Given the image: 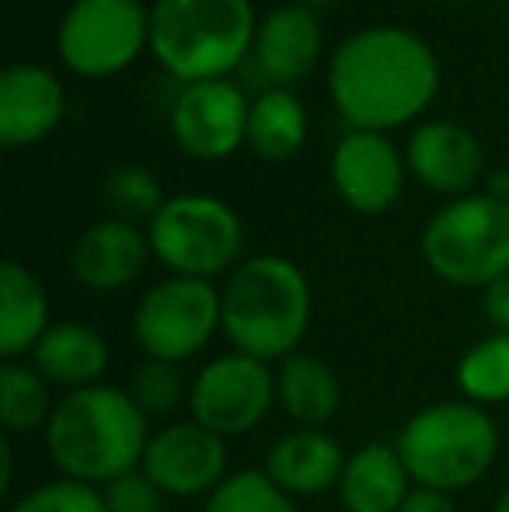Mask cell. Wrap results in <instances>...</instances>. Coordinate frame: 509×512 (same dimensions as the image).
Wrapping results in <instances>:
<instances>
[{"label": "cell", "mask_w": 509, "mask_h": 512, "mask_svg": "<svg viewBox=\"0 0 509 512\" xmlns=\"http://www.w3.org/2000/svg\"><path fill=\"white\" fill-rule=\"evenodd\" d=\"M422 255L450 286H492L509 276V203L496 196L454 199L426 223Z\"/></svg>", "instance_id": "cell-6"}, {"label": "cell", "mask_w": 509, "mask_h": 512, "mask_svg": "<svg viewBox=\"0 0 509 512\" xmlns=\"http://www.w3.org/2000/svg\"><path fill=\"white\" fill-rule=\"evenodd\" d=\"M147 255H154L147 234L136 223L109 216L77 237L74 251H70V269L81 286L95 293H112L140 276Z\"/></svg>", "instance_id": "cell-14"}, {"label": "cell", "mask_w": 509, "mask_h": 512, "mask_svg": "<svg viewBox=\"0 0 509 512\" xmlns=\"http://www.w3.org/2000/svg\"><path fill=\"white\" fill-rule=\"evenodd\" d=\"M276 401L297 429H325L342 408V384L325 359L293 352L276 370Z\"/></svg>", "instance_id": "cell-22"}, {"label": "cell", "mask_w": 509, "mask_h": 512, "mask_svg": "<svg viewBox=\"0 0 509 512\" xmlns=\"http://www.w3.org/2000/svg\"><path fill=\"white\" fill-rule=\"evenodd\" d=\"M140 471L168 499H210L227 481V439L189 422H171L150 432Z\"/></svg>", "instance_id": "cell-11"}, {"label": "cell", "mask_w": 509, "mask_h": 512, "mask_svg": "<svg viewBox=\"0 0 509 512\" xmlns=\"http://www.w3.org/2000/svg\"><path fill=\"white\" fill-rule=\"evenodd\" d=\"M203 512H300L265 471H238L203 502Z\"/></svg>", "instance_id": "cell-26"}, {"label": "cell", "mask_w": 509, "mask_h": 512, "mask_svg": "<svg viewBox=\"0 0 509 512\" xmlns=\"http://www.w3.org/2000/svg\"><path fill=\"white\" fill-rule=\"evenodd\" d=\"M150 39L140 0H77L60 25V56L84 77H109L136 60Z\"/></svg>", "instance_id": "cell-10"}, {"label": "cell", "mask_w": 509, "mask_h": 512, "mask_svg": "<svg viewBox=\"0 0 509 512\" xmlns=\"http://www.w3.org/2000/svg\"><path fill=\"white\" fill-rule=\"evenodd\" d=\"M252 21L248 0H157L150 14V46L182 81H220L245 60Z\"/></svg>", "instance_id": "cell-5"}, {"label": "cell", "mask_w": 509, "mask_h": 512, "mask_svg": "<svg viewBox=\"0 0 509 512\" xmlns=\"http://www.w3.org/2000/svg\"><path fill=\"white\" fill-rule=\"evenodd\" d=\"M217 331H224V297L206 279H161L143 293L133 314V342L143 356L175 366L196 359Z\"/></svg>", "instance_id": "cell-8"}, {"label": "cell", "mask_w": 509, "mask_h": 512, "mask_svg": "<svg viewBox=\"0 0 509 512\" xmlns=\"http://www.w3.org/2000/svg\"><path fill=\"white\" fill-rule=\"evenodd\" d=\"M307 133V115L304 105L290 95V91H265L252 105V119H248V140H252L255 154L265 161H286L300 150Z\"/></svg>", "instance_id": "cell-24"}, {"label": "cell", "mask_w": 509, "mask_h": 512, "mask_svg": "<svg viewBox=\"0 0 509 512\" xmlns=\"http://www.w3.org/2000/svg\"><path fill=\"white\" fill-rule=\"evenodd\" d=\"M346 457L349 453L339 446V439L325 429H293L272 443L262 471L290 499H314L339 488Z\"/></svg>", "instance_id": "cell-15"}, {"label": "cell", "mask_w": 509, "mask_h": 512, "mask_svg": "<svg viewBox=\"0 0 509 512\" xmlns=\"http://www.w3.org/2000/svg\"><path fill=\"white\" fill-rule=\"evenodd\" d=\"M105 203L116 213V220L150 223L168 199L161 196V185H157V178L150 171L126 164V168L109 171V178H105Z\"/></svg>", "instance_id": "cell-28"}, {"label": "cell", "mask_w": 509, "mask_h": 512, "mask_svg": "<svg viewBox=\"0 0 509 512\" xmlns=\"http://www.w3.org/2000/svg\"><path fill=\"white\" fill-rule=\"evenodd\" d=\"M147 241L164 269L213 283L241 258L245 230L238 213L220 199L175 196L147 223Z\"/></svg>", "instance_id": "cell-7"}, {"label": "cell", "mask_w": 509, "mask_h": 512, "mask_svg": "<svg viewBox=\"0 0 509 512\" xmlns=\"http://www.w3.org/2000/svg\"><path fill=\"white\" fill-rule=\"evenodd\" d=\"M150 418L133 394L112 384H91L56 401L42 443L63 478L105 488L143 464Z\"/></svg>", "instance_id": "cell-2"}, {"label": "cell", "mask_w": 509, "mask_h": 512, "mask_svg": "<svg viewBox=\"0 0 509 512\" xmlns=\"http://www.w3.org/2000/svg\"><path fill=\"white\" fill-rule=\"evenodd\" d=\"M276 405V370L245 352L217 356L196 373L189 387L192 422L220 439L248 436Z\"/></svg>", "instance_id": "cell-9"}, {"label": "cell", "mask_w": 509, "mask_h": 512, "mask_svg": "<svg viewBox=\"0 0 509 512\" xmlns=\"http://www.w3.org/2000/svg\"><path fill=\"white\" fill-rule=\"evenodd\" d=\"M248 119L252 108L231 81L189 84L171 108V129L178 143L199 161H220L234 154L248 136Z\"/></svg>", "instance_id": "cell-12"}, {"label": "cell", "mask_w": 509, "mask_h": 512, "mask_svg": "<svg viewBox=\"0 0 509 512\" xmlns=\"http://www.w3.org/2000/svg\"><path fill=\"white\" fill-rule=\"evenodd\" d=\"M321 4H328V0H304V7H321Z\"/></svg>", "instance_id": "cell-35"}, {"label": "cell", "mask_w": 509, "mask_h": 512, "mask_svg": "<svg viewBox=\"0 0 509 512\" xmlns=\"http://www.w3.org/2000/svg\"><path fill=\"white\" fill-rule=\"evenodd\" d=\"M63 119V88L49 70L18 63L0 77V143H39Z\"/></svg>", "instance_id": "cell-16"}, {"label": "cell", "mask_w": 509, "mask_h": 512, "mask_svg": "<svg viewBox=\"0 0 509 512\" xmlns=\"http://www.w3.org/2000/svg\"><path fill=\"white\" fill-rule=\"evenodd\" d=\"M415 488L394 443H363L346 457L339 478V502L346 512H398Z\"/></svg>", "instance_id": "cell-18"}, {"label": "cell", "mask_w": 509, "mask_h": 512, "mask_svg": "<svg viewBox=\"0 0 509 512\" xmlns=\"http://www.w3.org/2000/svg\"><path fill=\"white\" fill-rule=\"evenodd\" d=\"M332 182L349 209L377 216L398 203L405 171H401L398 150L387 136L356 129V133L342 136L335 147Z\"/></svg>", "instance_id": "cell-13"}, {"label": "cell", "mask_w": 509, "mask_h": 512, "mask_svg": "<svg viewBox=\"0 0 509 512\" xmlns=\"http://www.w3.org/2000/svg\"><path fill=\"white\" fill-rule=\"evenodd\" d=\"M408 164L426 189L464 196L482 175V147L457 122H426L408 140Z\"/></svg>", "instance_id": "cell-17"}, {"label": "cell", "mask_w": 509, "mask_h": 512, "mask_svg": "<svg viewBox=\"0 0 509 512\" xmlns=\"http://www.w3.org/2000/svg\"><path fill=\"white\" fill-rule=\"evenodd\" d=\"M321 53V28L311 7L290 4L262 21L255 39V63L269 81L297 84L311 74Z\"/></svg>", "instance_id": "cell-20"}, {"label": "cell", "mask_w": 509, "mask_h": 512, "mask_svg": "<svg viewBox=\"0 0 509 512\" xmlns=\"http://www.w3.org/2000/svg\"><path fill=\"white\" fill-rule=\"evenodd\" d=\"M53 411V384L32 363L0 366V422H4L7 436L46 432Z\"/></svg>", "instance_id": "cell-23"}, {"label": "cell", "mask_w": 509, "mask_h": 512, "mask_svg": "<svg viewBox=\"0 0 509 512\" xmlns=\"http://www.w3.org/2000/svg\"><path fill=\"white\" fill-rule=\"evenodd\" d=\"M49 331V297L18 262L0 265V359L21 363Z\"/></svg>", "instance_id": "cell-21"}, {"label": "cell", "mask_w": 509, "mask_h": 512, "mask_svg": "<svg viewBox=\"0 0 509 512\" xmlns=\"http://www.w3.org/2000/svg\"><path fill=\"white\" fill-rule=\"evenodd\" d=\"M401 460L419 488L464 492L492 471L499 453V429L482 405L471 401H436L419 408L398 439Z\"/></svg>", "instance_id": "cell-4"}, {"label": "cell", "mask_w": 509, "mask_h": 512, "mask_svg": "<svg viewBox=\"0 0 509 512\" xmlns=\"http://www.w3.org/2000/svg\"><path fill=\"white\" fill-rule=\"evenodd\" d=\"M220 297L227 342L262 363L290 359L311 328V286L290 258H248L231 272Z\"/></svg>", "instance_id": "cell-3"}, {"label": "cell", "mask_w": 509, "mask_h": 512, "mask_svg": "<svg viewBox=\"0 0 509 512\" xmlns=\"http://www.w3.org/2000/svg\"><path fill=\"white\" fill-rule=\"evenodd\" d=\"M7 512H109V509H105L102 488L84 485V481L74 478H60L25 492Z\"/></svg>", "instance_id": "cell-29"}, {"label": "cell", "mask_w": 509, "mask_h": 512, "mask_svg": "<svg viewBox=\"0 0 509 512\" xmlns=\"http://www.w3.org/2000/svg\"><path fill=\"white\" fill-rule=\"evenodd\" d=\"M398 512H457V506H454V495L415 485L412 492H408V499L401 502Z\"/></svg>", "instance_id": "cell-32"}, {"label": "cell", "mask_w": 509, "mask_h": 512, "mask_svg": "<svg viewBox=\"0 0 509 512\" xmlns=\"http://www.w3.org/2000/svg\"><path fill=\"white\" fill-rule=\"evenodd\" d=\"M436 56L405 28H367L332 60V98L356 129H391L415 119L436 95Z\"/></svg>", "instance_id": "cell-1"}, {"label": "cell", "mask_w": 509, "mask_h": 512, "mask_svg": "<svg viewBox=\"0 0 509 512\" xmlns=\"http://www.w3.org/2000/svg\"><path fill=\"white\" fill-rule=\"evenodd\" d=\"M126 391L133 394V401L147 418H168L171 411L189 405L182 370L175 363H161V359H143L129 377Z\"/></svg>", "instance_id": "cell-27"}, {"label": "cell", "mask_w": 509, "mask_h": 512, "mask_svg": "<svg viewBox=\"0 0 509 512\" xmlns=\"http://www.w3.org/2000/svg\"><path fill=\"white\" fill-rule=\"evenodd\" d=\"M457 391L471 405H503L509 401V331H492L475 342L457 363Z\"/></svg>", "instance_id": "cell-25"}, {"label": "cell", "mask_w": 509, "mask_h": 512, "mask_svg": "<svg viewBox=\"0 0 509 512\" xmlns=\"http://www.w3.org/2000/svg\"><path fill=\"white\" fill-rule=\"evenodd\" d=\"M28 359L49 384L70 394L102 380V373L109 370V342L84 321H56Z\"/></svg>", "instance_id": "cell-19"}, {"label": "cell", "mask_w": 509, "mask_h": 512, "mask_svg": "<svg viewBox=\"0 0 509 512\" xmlns=\"http://www.w3.org/2000/svg\"><path fill=\"white\" fill-rule=\"evenodd\" d=\"M489 196L506 199V203H509V175H506V171H503V175L492 178V192H489Z\"/></svg>", "instance_id": "cell-33"}, {"label": "cell", "mask_w": 509, "mask_h": 512, "mask_svg": "<svg viewBox=\"0 0 509 512\" xmlns=\"http://www.w3.org/2000/svg\"><path fill=\"white\" fill-rule=\"evenodd\" d=\"M482 307H485V317H489L492 331H509V276L485 286Z\"/></svg>", "instance_id": "cell-31"}, {"label": "cell", "mask_w": 509, "mask_h": 512, "mask_svg": "<svg viewBox=\"0 0 509 512\" xmlns=\"http://www.w3.org/2000/svg\"><path fill=\"white\" fill-rule=\"evenodd\" d=\"M492 512H509V485L503 488V495L496 499V509H492Z\"/></svg>", "instance_id": "cell-34"}, {"label": "cell", "mask_w": 509, "mask_h": 512, "mask_svg": "<svg viewBox=\"0 0 509 512\" xmlns=\"http://www.w3.org/2000/svg\"><path fill=\"white\" fill-rule=\"evenodd\" d=\"M102 499L109 512H164V499L168 495L136 467V471L123 474V478L109 481L102 488Z\"/></svg>", "instance_id": "cell-30"}]
</instances>
